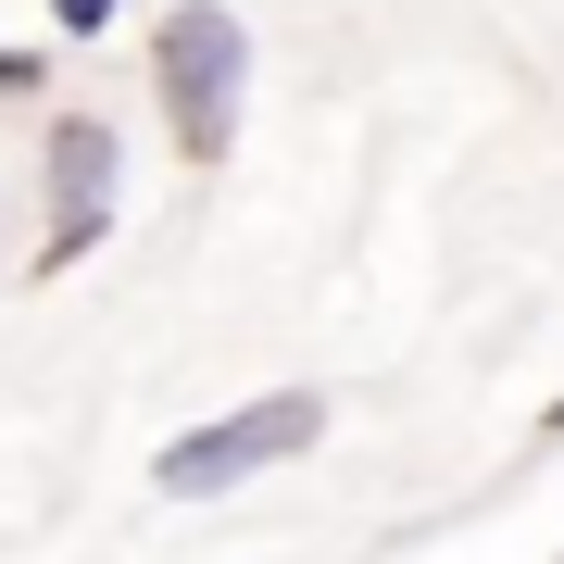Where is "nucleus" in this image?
<instances>
[{
  "label": "nucleus",
  "instance_id": "nucleus-6",
  "mask_svg": "<svg viewBox=\"0 0 564 564\" xmlns=\"http://www.w3.org/2000/svg\"><path fill=\"white\" fill-rule=\"evenodd\" d=\"M540 452H564V389H552V402H540Z\"/></svg>",
  "mask_w": 564,
  "mask_h": 564
},
{
  "label": "nucleus",
  "instance_id": "nucleus-3",
  "mask_svg": "<svg viewBox=\"0 0 564 564\" xmlns=\"http://www.w3.org/2000/svg\"><path fill=\"white\" fill-rule=\"evenodd\" d=\"M113 202H126V126L88 113V101H51L39 113V239H25V276H76L88 251L113 239Z\"/></svg>",
  "mask_w": 564,
  "mask_h": 564
},
{
  "label": "nucleus",
  "instance_id": "nucleus-5",
  "mask_svg": "<svg viewBox=\"0 0 564 564\" xmlns=\"http://www.w3.org/2000/svg\"><path fill=\"white\" fill-rule=\"evenodd\" d=\"M39 13H51V39H113L126 0H39Z\"/></svg>",
  "mask_w": 564,
  "mask_h": 564
},
{
  "label": "nucleus",
  "instance_id": "nucleus-4",
  "mask_svg": "<svg viewBox=\"0 0 564 564\" xmlns=\"http://www.w3.org/2000/svg\"><path fill=\"white\" fill-rule=\"evenodd\" d=\"M51 76H63V39H13L0 51V101H51Z\"/></svg>",
  "mask_w": 564,
  "mask_h": 564
},
{
  "label": "nucleus",
  "instance_id": "nucleus-7",
  "mask_svg": "<svg viewBox=\"0 0 564 564\" xmlns=\"http://www.w3.org/2000/svg\"><path fill=\"white\" fill-rule=\"evenodd\" d=\"M552 564H564V552H552Z\"/></svg>",
  "mask_w": 564,
  "mask_h": 564
},
{
  "label": "nucleus",
  "instance_id": "nucleus-1",
  "mask_svg": "<svg viewBox=\"0 0 564 564\" xmlns=\"http://www.w3.org/2000/svg\"><path fill=\"white\" fill-rule=\"evenodd\" d=\"M151 113H163V151L188 176H214L239 151V113H251V25L226 0H176L151 25Z\"/></svg>",
  "mask_w": 564,
  "mask_h": 564
},
{
  "label": "nucleus",
  "instance_id": "nucleus-2",
  "mask_svg": "<svg viewBox=\"0 0 564 564\" xmlns=\"http://www.w3.org/2000/svg\"><path fill=\"white\" fill-rule=\"evenodd\" d=\"M326 426H339V402H326V389H251V402L176 426V440L151 452V489H163V502H226V489H251V477H276V464H302Z\"/></svg>",
  "mask_w": 564,
  "mask_h": 564
}]
</instances>
